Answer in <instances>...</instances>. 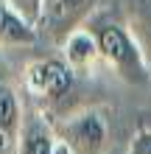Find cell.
Here are the masks:
<instances>
[{"label":"cell","mask_w":151,"mask_h":154,"mask_svg":"<svg viewBox=\"0 0 151 154\" xmlns=\"http://www.w3.org/2000/svg\"><path fill=\"white\" fill-rule=\"evenodd\" d=\"M84 28L95 37L101 65L106 70H112L120 81H126V84H146L151 79V67L143 59V53H140L123 17L112 14L109 8H95L92 17L84 23Z\"/></svg>","instance_id":"cell-1"},{"label":"cell","mask_w":151,"mask_h":154,"mask_svg":"<svg viewBox=\"0 0 151 154\" xmlns=\"http://www.w3.org/2000/svg\"><path fill=\"white\" fill-rule=\"evenodd\" d=\"M50 123L70 154H104L109 149V115L104 106H78L50 118Z\"/></svg>","instance_id":"cell-2"},{"label":"cell","mask_w":151,"mask_h":154,"mask_svg":"<svg viewBox=\"0 0 151 154\" xmlns=\"http://www.w3.org/2000/svg\"><path fill=\"white\" fill-rule=\"evenodd\" d=\"M73 79H76V73L70 70V65L62 56L34 59V62L25 65L23 93L31 101H37V109L50 115L67 98V93L73 90Z\"/></svg>","instance_id":"cell-3"},{"label":"cell","mask_w":151,"mask_h":154,"mask_svg":"<svg viewBox=\"0 0 151 154\" xmlns=\"http://www.w3.org/2000/svg\"><path fill=\"white\" fill-rule=\"evenodd\" d=\"M95 8V0H42V14L37 23L39 39H48L59 48L73 31L84 28Z\"/></svg>","instance_id":"cell-4"},{"label":"cell","mask_w":151,"mask_h":154,"mask_svg":"<svg viewBox=\"0 0 151 154\" xmlns=\"http://www.w3.org/2000/svg\"><path fill=\"white\" fill-rule=\"evenodd\" d=\"M14 151L17 154H59V137L53 132L50 118L34 104H25Z\"/></svg>","instance_id":"cell-5"},{"label":"cell","mask_w":151,"mask_h":154,"mask_svg":"<svg viewBox=\"0 0 151 154\" xmlns=\"http://www.w3.org/2000/svg\"><path fill=\"white\" fill-rule=\"evenodd\" d=\"M59 56L70 65L73 73H90L95 65H101V53H98V45H95V37L87 28H78V31L70 34L59 45Z\"/></svg>","instance_id":"cell-6"},{"label":"cell","mask_w":151,"mask_h":154,"mask_svg":"<svg viewBox=\"0 0 151 154\" xmlns=\"http://www.w3.org/2000/svg\"><path fill=\"white\" fill-rule=\"evenodd\" d=\"M34 42H39L37 25L23 20V17L11 8L8 0H0V51L28 48V45H34Z\"/></svg>","instance_id":"cell-7"},{"label":"cell","mask_w":151,"mask_h":154,"mask_svg":"<svg viewBox=\"0 0 151 154\" xmlns=\"http://www.w3.org/2000/svg\"><path fill=\"white\" fill-rule=\"evenodd\" d=\"M123 20H126L131 37H134L140 53H143V59L151 67V0H131Z\"/></svg>","instance_id":"cell-8"},{"label":"cell","mask_w":151,"mask_h":154,"mask_svg":"<svg viewBox=\"0 0 151 154\" xmlns=\"http://www.w3.org/2000/svg\"><path fill=\"white\" fill-rule=\"evenodd\" d=\"M23 112H25V104H20V95L8 84H0V132L17 137L20 123H23Z\"/></svg>","instance_id":"cell-9"},{"label":"cell","mask_w":151,"mask_h":154,"mask_svg":"<svg viewBox=\"0 0 151 154\" xmlns=\"http://www.w3.org/2000/svg\"><path fill=\"white\" fill-rule=\"evenodd\" d=\"M8 3H11V8L23 17V20H28L31 25H37V23H39L42 0H8Z\"/></svg>","instance_id":"cell-10"},{"label":"cell","mask_w":151,"mask_h":154,"mask_svg":"<svg viewBox=\"0 0 151 154\" xmlns=\"http://www.w3.org/2000/svg\"><path fill=\"white\" fill-rule=\"evenodd\" d=\"M129 154H151V129L140 126L129 140Z\"/></svg>","instance_id":"cell-11"},{"label":"cell","mask_w":151,"mask_h":154,"mask_svg":"<svg viewBox=\"0 0 151 154\" xmlns=\"http://www.w3.org/2000/svg\"><path fill=\"white\" fill-rule=\"evenodd\" d=\"M143 126H148V129H151V118H148V121H146V123H143Z\"/></svg>","instance_id":"cell-12"}]
</instances>
